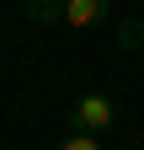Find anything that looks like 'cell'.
Segmentation results:
<instances>
[{"label":"cell","instance_id":"6da1fadb","mask_svg":"<svg viewBox=\"0 0 144 150\" xmlns=\"http://www.w3.org/2000/svg\"><path fill=\"white\" fill-rule=\"evenodd\" d=\"M117 123V102L107 97V91H85L69 112V129H85V134H107V129Z\"/></svg>","mask_w":144,"mask_h":150},{"label":"cell","instance_id":"5b68a950","mask_svg":"<svg viewBox=\"0 0 144 150\" xmlns=\"http://www.w3.org/2000/svg\"><path fill=\"white\" fill-rule=\"evenodd\" d=\"M59 150H101V139H96V134H85V129H69V139H64Z\"/></svg>","mask_w":144,"mask_h":150},{"label":"cell","instance_id":"7a4b0ae2","mask_svg":"<svg viewBox=\"0 0 144 150\" xmlns=\"http://www.w3.org/2000/svg\"><path fill=\"white\" fill-rule=\"evenodd\" d=\"M112 16V0H69L64 6V27H101Z\"/></svg>","mask_w":144,"mask_h":150},{"label":"cell","instance_id":"3957f363","mask_svg":"<svg viewBox=\"0 0 144 150\" xmlns=\"http://www.w3.org/2000/svg\"><path fill=\"white\" fill-rule=\"evenodd\" d=\"M64 6H69V0H27V16L38 27H59L64 22Z\"/></svg>","mask_w":144,"mask_h":150},{"label":"cell","instance_id":"277c9868","mask_svg":"<svg viewBox=\"0 0 144 150\" xmlns=\"http://www.w3.org/2000/svg\"><path fill=\"white\" fill-rule=\"evenodd\" d=\"M139 43H144V16H139V22H117V48L134 54Z\"/></svg>","mask_w":144,"mask_h":150}]
</instances>
